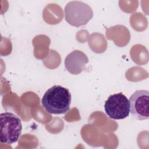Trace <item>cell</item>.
Returning <instances> with one entry per match:
<instances>
[{
	"instance_id": "cell-1",
	"label": "cell",
	"mask_w": 149,
	"mask_h": 149,
	"mask_svg": "<svg viewBox=\"0 0 149 149\" xmlns=\"http://www.w3.org/2000/svg\"><path fill=\"white\" fill-rule=\"evenodd\" d=\"M71 94L69 90L59 85L48 88L41 99L42 107L49 113L64 114L69 108Z\"/></svg>"
},
{
	"instance_id": "cell-6",
	"label": "cell",
	"mask_w": 149,
	"mask_h": 149,
	"mask_svg": "<svg viewBox=\"0 0 149 149\" xmlns=\"http://www.w3.org/2000/svg\"><path fill=\"white\" fill-rule=\"evenodd\" d=\"M88 58L86 54L80 50H74L69 54L65 59L66 70L72 74H79L85 69Z\"/></svg>"
},
{
	"instance_id": "cell-3",
	"label": "cell",
	"mask_w": 149,
	"mask_h": 149,
	"mask_svg": "<svg viewBox=\"0 0 149 149\" xmlns=\"http://www.w3.org/2000/svg\"><path fill=\"white\" fill-rule=\"evenodd\" d=\"M65 20L71 26L86 25L93 17V11L87 3L79 1L69 2L64 9Z\"/></svg>"
},
{
	"instance_id": "cell-5",
	"label": "cell",
	"mask_w": 149,
	"mask_h": 149,
	"mask_svg": "<svg viewBox=\"0 0 149 149\" xmlns=\"http://www.w3.org/2000/svg\"><path fill=\"white\" fill-rule=\"evenodd\" d=\"M130 112L137 120L149 118V91L144 90L136 91L130 97Z\"/></svg>"
},
{
	"instance_id": "cell-4",
	"label": "cell",
	"mask_w": 149,
	"mask_h": 149,
	"mask_svg": "<svg viewBox=\"0 0 149 149\" xmlns=\"http://www.w3.org/2000/svg\"><path fill=\"white\" fill-rule=\"evenodd\" d=\"M104 109L109 118L115 120L123 119L130 113L129 101L122 93L111 95L105 102Z\"/></svg>"
},
{
	"instance_id": "cell-2",
	"label": "cell",
	"mask_w": 149,
	"mask_h": 149,
	"mask_svg": "<svg viewBox=\"0 0 149 149\" xmlns=\"http://www.w3.org/2000/svg\"><path fill=\"white\" fill-rule=\"evenodd\" d=\"M0 127L1 143L12 144L17 141L22 133V125L21 119L17 115L10 112L1 113Z\"/></svg>"
}]
</instances>
